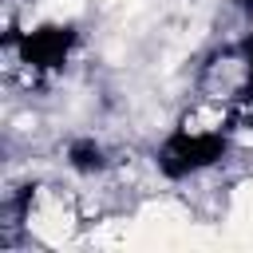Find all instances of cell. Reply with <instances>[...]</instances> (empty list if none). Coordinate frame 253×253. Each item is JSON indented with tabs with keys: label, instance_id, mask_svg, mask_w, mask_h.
Returning a JSON list of instances; mask_svg holds the SVG:
<instances>
[{
	"label": "cell",
	"instance_id": "6da1fadb",
	"mask_svg": "<svg viewBox=\"0 0 253 253\" xmlns=\"http://www.w3.org/2000/svg\"><path fill=\"white\" fill-rule=\"evenodd\" d=\"M225 146H229V134H202V130L174 126V134L158 146V166L166 178H186L213 166L225 154Z\"/></svg>",
	"mask_w": 253,
	"mask_h": 253
},
{
	"label": "cell",
	"instance_id": "7a4b0ae2",
	"mask_svg": "<svg viewBox=\"0 0 253 253\" xmlns=\"http://www.w3.org/2000/svg\"><path fill=\"white\" fill-rule=\"evenodd\" d=\"M67 162H71L79 174H99V170L107 166V158H103V146H99L95 138H79V142H71V150H67Z\"/></svg>",
	"mask_w": 253,
	"mask_h": 253
}]
</instances>
